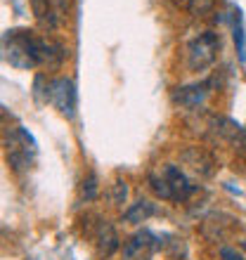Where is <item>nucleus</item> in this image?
<instances>
[{
	"label": "nucleus",
	"mask_w": 246,
	"mask_h": 260,
	"mask_svg": "<svg viewBox=\"0 0 246 260\" xmlns=\"http://www.w3.org/2000/svg\"><path fill=\"white\" fill-rule=\"evenodd\" d=\"M31 7H34L36 19L41 21L43 26H50V28L57 26V14L52 10V5H50V0H31Z\"/></svg>",
	"instance_id": "9d476101"
},
{
	"label": "nucleus",
	"mask_w": 246,
	"mask_h": 260,
	"mask_svg": "<svg viewBox=\"0 0 246 260\" xmlns=\"http://www.w3.org/2000/svg\"><path fill=\"white\" fill-rule=\"evenodd\" d=\"M220 258H223V260H244V255H241L239 251L230 248V246H223V248H220Z\"/></svg>",
	"instance_id": "2eb2a0df"
},
{
	"label": "nucleus",
	"mask_w": 246,
	"mask_h": 260,
	"mask_svg": "<svg viewBox=\"0 0 246 260\" xmlns=\"http://www.w3.org/2000/svg\"><path fill=\"white\" fill-rule=\"evenodd\" d=\"M38 57H41V64H45V67L59 69L62 62H64V57H67V52H64V48H62L59 43L41 38V43H38Z\"/></svg>",
	"instance_id": "0eeeda50"
},
{
	"label": "nucleus",
	"mask_w": 246,
	"mask_h": 260,
	"mask_svg": "<svg viewBox=\"0 0 246 260\" xmlns=\"http://www.w3.org/2000/svg\"><path fill=\"white\" fill-rule=\"evenodd\" d=\"M126 197H128V185L121 182V180H116V182L111 185V189H109V201L111 204H123Z\"/></svg>",
	"instance_id": "ddd939ff"
},
{
	"label": "nucleus",
	"mask_w": 246,
	"mask_h": 260,
	"mask_svg": "<svg viewBox=\"0 0 246 260\" xmlns=\"http://www.w3.org/2000/svg\"><path fill=\"white\" fill-rule=\"evenodd\" d=\"M159 173L164 175V180L168 182V187H171L173 201H184V199L190 197L192 185H190V180H187L182 173H180L178 166L166 164V166H161V171H159Z\"/></svg>",
	"instance_id": "20e7f679"
},
{
	"label": "nucleus",
	"mask_w": 246,
	"mask_h": 260,
	"mask_svg": "<svg viewBox=\"0 0 246 260\" xmlns=\"http://www.w3.org/2000/svg\"><path fill=\"white\" fill-rule=\"evenodd\" d=\"M48 102L59 111L62 116L74 118L76 107H78V95H76V85L69 78H52L48 88Z\"/></svg>",
	"instance_id": "7ed1b4c3"
},
{
	"label": "nucleus",
	"mask_w": 246,
	"mask_h": 260,
	"mask_svg": "<svg viewBox=\"0 0 246 260\" xmlns=\"http://www.w3.org/2000/svg\"><path fill=\"white\" fill-rule=\"evenodd\" d=\"M38 43L41 38L31 36L28 31H7L3 36V52H5V62H10L17 69H34L41 64L38 57Z\"/></svg>",
	"instance_id": "f257e3e1"
},
{
	"label": "nucleus",
	"mask_w": 246,
	"mask_h": 260,
	"mask_svg": "<svg viewBox=\"0 0 246 260\" xmlns=\"http://www.w3.org/2000/svg\"><path fill=\"white\" fill-rule=\"evenodd\" d=\"M208 85L211 83H194V85H184L173 92V102L182 107V109H194L206 100L208 95Z\"/></svg>",
	"instance_id": "39448f33"
},
{
	"label": "nucleus",
	"mask_w": 246,
	"mask_h": 260,
	"mask_svg": "<svg viewBox=\"0 0 246 260\" xmlns=\"http://www.w3.org/2000/svg\"><path fill=\"white\" fill-rule=\"evenodd\" d=\"M154 213H157V204H151V201H147V199H140V201H135L128 211L123 213V220L130 222V225H137V222L149 220Z\"/></svg>",
	"instance_id": "1a4fd4ad"
},
{
	"label": "nucleus",
	"mask_w": 246,
	"mask_h": 260,
	"mask_svg": "<svg viewBox=\"0 0 246 260\" xmlns=\"http://www.w3.org/2000/svg\"><path fill=\"white\" fill-rule=\"evenodd\" d=\"M182 161L187 166H190L194 173H199V175H211L213 173V158L208 151L204 149H199V147H192V149H187L182 154Z\"/></svg>",
	"instance_id": "423d86ee"
},
{
	"label": "nucleus",
	"mask_w": 246,
	"mask_h": 260,
	"mask_svg": "<svg viewBox=\"0 0 246 260\" xmlns=\"http://www.w3.org/2000/svg\"><path fill=\"white\" fill-rule=\"evenodd\" d=\"M218 50H220V38L213 31H206V34L197 36L187 45V64H190L192 71H204V69H208L216 62Z\"/></svg>",
	"instance_id": "f03ea898"
},
{
	"label": "nucleus",
	"mask_w": 246,
	"mask_h": 260,
	"mask_svg": "<svg viewBox=\"0 0 246 260\" xmlns=\"http://www.w3.org/2000/svg\"><path fill=\"white\" fill-rule=\"evenodd\" d=\"M232 36H234V45H237L239 62L246 64V41H244V26H241V12H239V7L234 10V17H232Z\"/></svg>",
	"instance_id": "9b49d317"
},
{
	"label": "nucleus",
	"mask_w": 246,
	"mask_h": 260,
	"mask_svg": "<svg viewBox=\"0 0 246 260\" xmlns=\"http://www.w3.org/2000/svg\"><path fill=\"white\" fill-rule=\"evenodd\" d=\"M97 189H100V187H97V175H95V173H90L88 178L81 182V197L85 199V201H95V199H97Z\"/></svg>",
	"instance_id": "f8f14e48"
},
{
	"label": "nucleus",
	"mask_w": 246,
	"mask_h": 260,
	"mask_svg": "<svg viewBox=\"0 0 246 260\" xmlns=\"http://www.w3.org/2000/svg\"><path fill=\"white\" fill-rule=\"evenodd\" d=\"M213 7V0H190V12L192 14H206Z\"/></svg>",
	"instance_id": "4468645a"
},
{
	"label": "nucleus",
	"mask_w": 246,
	"mask_h": 260,
	"mask_svg": "<svg viewBox=\"0 0 246 260\" xmlns=\"http://www.w3.org/2000/svg\"><path fill=\"white\" fill-rule=\"evenodd\" d=\"M97 251H100V255H104V258H109V255L116 253L118 248V234L116 230L109 225V222H102V225L97 227Z\"/></svg>",
	"instance_id": "6e6552de"
}]
</instances>
